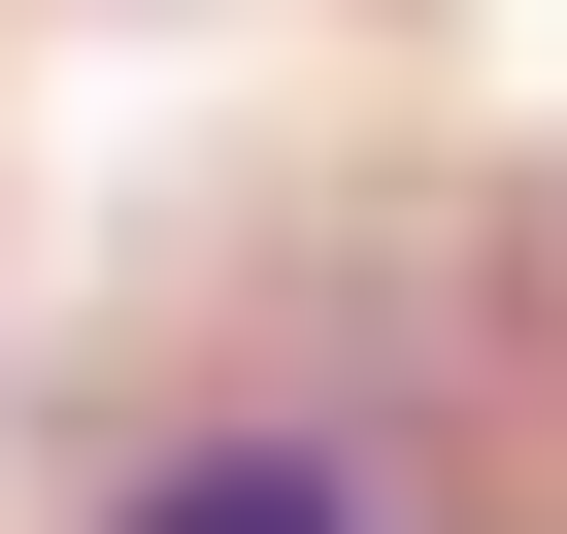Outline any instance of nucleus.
Masks as SVG:
<instances>
[{
	"label": "nucleus",
	"instance_id": "obj_1",
	"mask_svg": "<svg viewBox=\"0 0 567 534\" xmlns=\"http://www.w3.org/2000/svg\"><path fill=\"white\" fill-rule=\"evenodd\" d=\"M101 534H368V468H334V434H167Z\"/></svg>",
	"mask_w": 567,
	"mask_h": 534
}]
</instances>
